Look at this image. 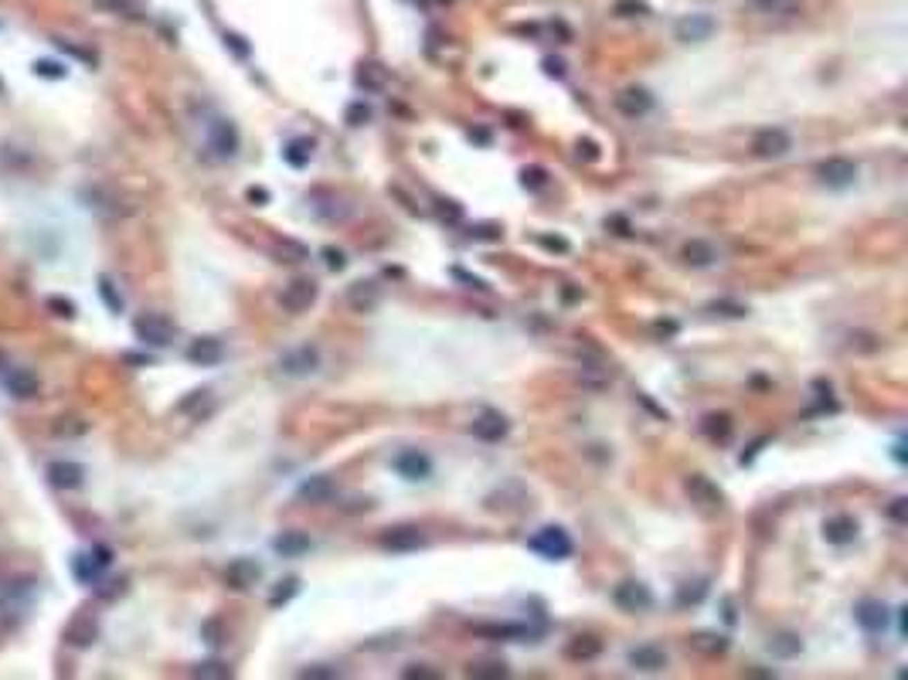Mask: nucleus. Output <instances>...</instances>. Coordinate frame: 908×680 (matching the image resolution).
I'll list each match as a JSON object with an SVG mask.
<instances>
[{"instance_id":"1","label":"nucleus","mask_w":908,"mask_h":680,"mask_svg":"<svg viewBox=\"0 0 908 680\" xmlns=\"http://www.w3.org/2000/svg\"><path fill=\"white\" fill-rule=\"evenodd\" d=\"M133 333L147 344V347H170L174 337H177V327L160 317V313H143L133 320Z\"/></svg>"},{"instance_id":"2","label":"nucleus","mask_w":908,"mask_h":680,"mask_svg":"<svg viewBox=\"0 0 908 680\" xmlns=\"http://www.w3.org/2000/svg\"><path fill=\"white\" fill-rule=\"evenodd\" d=\"M528 548L551 561H562L572 555V537H568V531H562V527L551 524V527H541V531H537L535 537L528 541Z\"/></svg>"},{"instance_id":"3","label":"nucleus","mask_w":908,"mask_h":680,"mask_svg":"<svg viewBox=\"0 0 908 680\" xmlns=\"http://www.w3.org/2000/svg\"><path fill=\"white\" fill-rule=\"evenodd\" d=\"M684 490H687L691 504H698V507H701L704 514H718V511L725 507V493L718 490V483H711L707 477H701V473L687 477Z\"/></svg>"},{"instance_id":"4","label":"nucleus","mask_w":908,"mask_h":680,"mask_svg":"<svg viewBox=\"0 0 908 680\" xmlns=\"http://www.w3.org/2000/svg\"><path fill=\"white\" fill-rule=\"evenodd\" d=\"M793 150V136L779 129V126H769V129H759L755 140H752V154L762 157V160H776V157H786Z\"/></svg>"},{"instance_id":"5","label":"nucleus","mask_w":908,"mask_h":680,"mask_svg":"<svg viewBox=\"0 0 908 680\" xmlns=\"http://www.w3.org/2000/svg\"><path fill=\"white\" fill-rule=\"evenodd\" d=\"M279 303H283V310H286V313H303V310H310V306L317 303V282L306 279V276L293 279L286 289H283Z\"/></svg>"},{"instance_id":"6","label":"nucleus","mask_w":908,"mask_h":680,"mask_svg":"<svg viewBox=\"0 0 908 680\" xmlns=\"http://www.w3.org/2000/svg\"><path fill=\"white\" fill-rule=\"evenodd\" d=\"M817 177L824 181L826 187H851L854 181H858V163L854 160H844V157H830V160H824L820 167H817Z\"/></svg>"},{"instance_id":"7","label":"nucleus","mask_w":908,"mask_h":680,"mask_svg":"<svg viewBox=\"0 0 908 680\" xmlns=\"http://www.w3.org/2000/svg\"><path fill=\"white\" fill-rule=\"evenodd\" d=\"M279 367H283V374H289V378H306V374H313V371L320 367V351H317L313 344H303V347L283 354Z\"/></svg>"},{"instance_id":"8","label":"nucleus","mask_w":908,"mask_h":680,"mask_svg":"<svg viewBox=\"0 0 908 680\" xmlns=\"http://www.w3.org/2000/svg\"><path fill=\"white\" fill-rule=\"evenodd\" d=\"M422 544H425V534H422L418 527H412V524L388 527V531L381 534V548H388V551H418Z\"/></svg>"},{"instance_id":"9","label":"nucleus","mask_w":908,"mask_h":680,"mask_svg":"<svg viewBox=\"0 0 908 680\" xmlns=\"http://www.w3.org/2000/svg\"><path fill=\"white\" fill-rule=\"evenodd\" d=\"M613 599H616V605H620L622 612H643V609L654 605V596H650V589H647L643 582H622V585H616Z\"/></svg>"},{"instance_id":"10","label":"nucleus","mask_w":908,"mask_h":680,"mask_svg":"<svg viewBox=\"0 0 908 680\" xmlns=\"http://www.w3.org/2000/svg\"><path fill=\"white\" fill-rule=\"evenodd\" d=\"M854 619L864 626L867 633H884L891 612H888V605H884L881 599H861L858 602V609H854Z\"/></svg>"},{"instance_id":"11","label":"nucleus","mask_w":908,"mask_h":680,"mask_svg":"<svg viewBox=\"0 0 908 680\" xmlns=\"http://www.w3.org/2000/svg\"><path fill=\"white\" fill-rule=\"evenodd\" d=\"M395 470H398V477H405V480H429L432 477V459L425 456V452H418V449H405V452H398V459H395Z\"/></svg>"},{"instance_id":"12","label":"nucleus","mask_w":908,"mask_h":680,"mask_svg":"<svg viewBox=\"0 0 908 680\" xmlns=\"http://www.w3.org/2000/svg\"><path fill=\"white\" fill-rule=\"evenodd\" d=\"M616 109H620L622 116H629V120H636V116H647V113L654 109V95H650L647 89H640V85H633V89H622L620 95H616Z\"/></svg>"},{"instance_id":"13","label":"nucleus","mask_w":908,"mask_h":680,"mask_svg":"<svg viewBox=\"0 0 908 680\" xmlns=\"http://www.w3.org/2000/svg\"><path fill=\"white\" fill-rule=\"evenodd\" d=\"M854 537H858V520L851 517V514H837V517L824 520V541L826 544L844 548V544H851Z\"/></svg>"},{"instance_id":"14","label":"nucleus","mask_w":908,"mask_h":680,"mask_svg":"<svg viewBox=\"0 0 908 680\" xmlns=\"http://www.w3.org/2000/svg\"><path fill=\"white\" fill-rule=\"evenodd\" d=\"M470 429H473V436H476V439L500 442L503 436H507V419H503L500 412H490V408H487V412H480V415L473 419V425H470Z\"/></svg>"},{"instance_id":"15","label":"nucleus","mask_w":908,"mask_h":680,"mask_svg":"<svg viewBox=\"0 0 908 680\" xmlns=\"http://www.w3.org/2000/svg\"><path fill=\"white\" fill-rule=\"evenodd\" d=\"M221 358H225V347H221L218 337H198V340H191V347H187V360L198 364V367H214Z\"/></svg>"},{"instance_id":"16","label":"nucleus","mask_w":908,"mask_h":680,"mask_svg":"<svg viewBox=\"0 0 908 680\" xmlns=\"http://www.w3.org/2000/svg\"><path fill=\"white\" fill-rule=\"evenodd\" d=\"M259 578H262V564H259V561H252V558L232 561V564H228V571H225V582H228L232 589H252Z\"/></svg>"},{"instance_id":"17","label":"nucleus","mask_w":908,"mask_h":680,"mask_svg":"<svg viewBox=\"0 0 908 680\" xmlns=\"http://www.w3.org/2000/svg\"><path fill=\"white\" fill-rule=\"evenodd\" d=\"M48 483L58 490H75V486H82V466L68 463V459H55V463H48Z\"/></svg>"},{"instance_id":"18","label":"nucleus","mask_w":908,"mask_h":680,"mask_svg":"<svg viewBox=\"0 0 908 680\" xmlns=\"http://www.w3.org/2000/svg\"><path fill=\"white\" fill-rule=\"evenodd\" d=\"M714 35V21L707 17V14H691V17H684V21H677V38L680 41H707Z\"/></svg>"},{"instance_id":"19","label":"nucleus","mask_w":908,"mask_h":680,"mask_svg":"<svg viewBox=\"0 0 908 680\" xmlns=\"http://www.w3.org/2000/svg\"><path fill=\"white\" fill-rule=\"evenodd\" d=\"M378 300H381V286H378V282H354V286L347 289V303H351V310H358V313H371L374 306H378Z\"/></svg>"},{"instance_id":"20","label":"nucleus","mask_w":908,"mask_h":680,"mask_svg":"<svg viewBox=\"0 0 908 680\" xmlns=\"http://www.w3.org/2000/svg\"><path fill=\"white\" fill-rule=\"evenodd\" d=\"M211 147H214L218 157H232L239 150V129L228 120H218L211 126Z\"/></svg>"},{"instance_id":"21","label":"nucleus","mask_w":908,"mask_h":680,"mask_svg":"<svg viewBox=\"0 0 908 680\" xmlns=\"http://www.w3.org/2000/svg\"><path fill=\"white\" fill-rule=\"evenodd\" d=\"M629 663H633L636 670L657 674V670H663V667H667V653H663V650H657V646H636V650H629Z\"/></svg>"},{"instance_id":"22","label":"nucleus","mask_w":908,"mask_h":680,"mask_svg":"<svg viewBox=\"0 0 908 680\" xmlns=\"http://www.w3.org/2000/svg\"><path fill=\"white\" fill-rule=\"evenodd\" d=\"M95 636H99V626H95L92 616H75L68 623V630H65V643L68 646H89Z\"/></svg>"},{"instance_id":"23","label":"nucleus","mask_w":908,"mask_h":680,"mask_svg":"<svg viewBox=\"0 0 908 680\" xmlns=\"http://www.w3.org/2000/svg\"><path fill=\"white\" fill-rule=\"evenodd\" d=\"M337 486H333L331 477H310V480L299 483V500H310V504H327Z\"/></svg>"},{"instance_id":"24","label":"nucleus","mask_w":908,"mask_h":680,"mask_svg":"<svg viewBox=\"0 0 908 680\" xmlns=\"http://www.w3.org/2000/svg\"><path fill=\"white\" fill-rule=\"evenodd\" d=\"M272 548H276L283 558H299V555L310 551V537L299 534V531H283V534L272 541Z\"/></svg>"},{"instance_id":"25","label":"nucleus","mask_w":908,"mask_h":680,"mask_svg":"<svg viewBox=\"0 0 908 680\" xmlns=\"http://www.w3.org/2000/svg\"><path fill=\"white\" fill-rule=\"evenodd\" d=\"M283 157H286L289 167H306L310 157H313V140L310 136H293L283 147Z\"/></svg>"},{"instance_id":"26","label":"nucleus","mask_w":908,"mask_h":680,"mask_svg":"<svg viewBox=\"0 0 908 680\" xmlns=\"http://www.w3.org/2000/svg\"><path fill=\"white\" fill-rule=\"evenodd\" d=\"M358 85H361L364 92H381V89L388 85V72H384L378 62H361V68H358Z\"/></svg>"},{"instance_id":"27","label":"nucleus","mask_w":908,"mask_h":680,"mask_svg":"<svg viewBox=\"0 0 908 680\" xmlns=\"http://www.w3.org/2000/svg\"><path fill=\"white\" fill-rule=\"evenodd\" d=\"M680 259H684L687 266H694V269H704V266H711V262H714L718 255H714V248H711L707 241L694 239V241H687V245H684Z\"/></svg>"},{"instance_id":"28","label":"nucleus","mask_w":908,"mask_h":680,"mask_svg":"<svg viewBox=\"0 0 908 680\" xmlns=\"http://www.w3.org/2000/svg\"><path fill=\"white\" fill-rule=\"evenodd\" d=\"M7 392H10L14 398H31V395L38 392V378H35L31 371H10V374H7Z\"/></svg>"},{"instance_id":"29","label":"nucleus","mask_w":908,"mask_h":680,"mask_svg":"<svg viewBox=\"0 0 908 680\" xmlns=\"http://www.w3.org/2000/svg\"><path fill=\"white\" fill-rule=\"evenodd\" d=\"M272 252L279 255V262H306V259H310L306 245H303V241H293V239L276 241V245H272Z\"/></svg>"},{"instance_id":"30","label":"nucleus","mask_w":908,"mask_h":680,"mask_svg":"<svg viewBox=\"0 0 908 680\" xmlns=\"http://www.w3.org/2000/svg\"><path fill=\"white\" fill-rule=\"evenodd\" d=\"M599 650H602V643L595 636H575L568 643V656H575V660H592V656H599Z\"/></svg>"},{"instance_id":"31","label":"nucleus","mask_w":908,"mask_h":680,"mask_svg":"<svg viewBox=\"0 0 908 680\" xmlns=\"http://www.w3.org/2000/svg\"><path fill=\"white\" fill-rule=\"evenodd\" d=\"M769 650H772L776 656H796V653L803 650V643H799V636H793V633H776V636L769 640Z\"/></svg>"},{"instance_id":"32","label":"nucleus","mask_w":908,"mask_h":680,"mask_svg":"<svg viewBox=\"0 0 908 680\" xmlns=\"http://www.w3.org/2000/svg\"><path fill=\"white\" fill-rule=\"evenodd\" d=\"M704 592H707V582H704V578L687 582V585H680V592H677V605H680V609H684V605H698V602L704 599Z\"/></svg>"},{"instance_id":"33","label":"nucleus","mask_w":908,"mask_h":680,"mask_svg":"<svg viewBox=\"0 0 908 680\" xmlns=\"http://www.w3.org/2000/svg\"><path fill=\"white\" fill-rule=\"evenodd\" d=\"M704 432H707L711 439L725 442L732 436V419H728V415H707V419H704Z\"/></svg>"},{"instance_id":"34","label":"nucleus","mask_w":908,"mask_h":680,"mask_svg":"<svg viewBox=\"0 0 908 680\" xmlns=\"http://www.w3.org/2000/svg\"><path fill=\"white\" fill-rule=\"evenodd\" d=\"M707 310H711V313H721V317H732V320L748 317V306H745V303H735V300H718V303H711Z\"/></svg>"},{"instance_id":"35","label":"nucleus","mask_w":908,"mask_h":680,"mask_svg":"<svg viewBox=\"0 0 908 680\" xmlns=\"http://www.w3.org/2000/svg\"><path fill=\"white\" fill-rule=\"evenodd\" d=\"M691 646H694V650H701V653H711V656H714V653H725V646H728V643H725V636H711V633H701V636H694V640H691Z\"/></svg>"},{"instance_id":"36","label":"nucleus","mask_w":908,"mask_h":680,"mask_svg":"<svg viewBox=\"0 0 908 680\" xmlns=\"http://www.w3.org/2000/svg\"><path fill=\"white\" fill-rule=\"evenodd\" d=\"M476 633H480V636H514V640L528 636L524 626H510V623H503V626H476Z\"/></svg>"},{"instance_id":"37","label":"nucleus","mask_w":908,"mask_h":680,"mask_svg":"<svg viewBox=\"0 0 908 680\" xmlns=\"http://www.w3.org/2000/svg\"><path fill=\"white\" fill-rule=\"evenodd\" d=\"M344 120H347V126H364V122L371 120V106H368V102H351L347 113H344Z\"/></svg>"},{"instance_id":"38","label":"nucleus","mask_w":908,"mask_h":680,"mask_svg":"<svg viewBox=\"0 0 908 680\" xmlns=\"http://www.w3.org/2000/svg\"><path fill=\"white\" fill-rule=\"evenodd\" d=\"M296 592H299V578H286V582H279V589L269 596V605H283V602H289Z\"/></svg>"},{"instance_id":"39","label":"nucleus","mask_w":908,"mask_h":680,"mask_svg":"<svg viewBox=\"0 0 908 680\" xmlns=\"http://www.w3.org/2000/svg\"><path fill=\"white\" fill-rule=\"evenodd\" d=\"M521 184H524L528 191H541V187L548 184V174H544V167H528V170L521 174Z\"/></svg>"},{"instance_id":"40","label":"nucleus","mask_w":908,"mask_h":680,"mask_svg":"<svg viewBox=\"0 0 908 680\" xmlns=\"http://www.w3.org/2000/svg\"><path fill=\"white\" fill-rule=\"evenodd\" d=\"M35 72H38L41 79H65V65H62V62H51V58L35 62Z\"/></svg>"},{"instance_id":"41","label":"nucleus","mask_w":908,"mask_h":680,"mask_svg":"<svg viewBox=\"0 0 908 680\" xmlns=\"http://www.w3.org/2000/svg\"><path fill=\"white\" fill-rule=\"evenodd\" d=\"M99 10H106V14H129V10H136V0H92Z\"/></svg>"},{"instance_id":"42","label":"nucleus","mask_w":908,"mask_h":680,"mask_svg":"<svg viewBox=\"0 0 908 680\" xmlns=\"http://www.w3.org/2000/svg\"><path fill=\"white\" fill-rule=\"evenodd\" d=\"M99 293H102V300L113 306V313H123V296L113 289V282H109V279H99Z\"/></svg>"},{"instance_id":"43","label":"nucleus","mask_w":908,"mask_h":680,"mask_svg":"<svg viewBox=\"0 0 908 680\" xmlns=\"http://www.w3.org/2000/svg\"><path fill=\"white\" fill-rule=\"evenodd\" d=\"M194 677H232V670L225 663H218V660H207L201 667H194Z\"/></svg>"},{"instance_id":"44","label":"nucleus","mask_w":908,"mask_h":680,"mask_svg":"<svg viewBox=\"0 0 908 680\" xmlns=\"http://www.w3.org/2000/svg\"><path fill=\"white\" fill-rule=\"evenodd\" d=\"M616 14H622V17H640V14H647V3H640V0H620L616 3Z\"/></svg>"},{"instance_id":"45","label":"nucleus","mask_w":908,"mask_h":680,"mask_svg":"<svg viewBox=\"0 0 908 680\" xmlns=\"http://www.w3.org/2000/svg\"><path fill=\"white\" fill-rule=\"evenodd\" d=\"M453 276L459 282H466L470 289H480V293H487V289H490V286H487L483 279H476V276H470V273H463V269H453Z\"/></svg>"},{"instance_id":"46","label":"nucleus","mask_w":908,"mask_h":680,"mask_svg":"<svg viewBox=\"0 0 908 680\" xmlns=\"http://www.w3.org/2000/svg\"><path fill=\"white\" fill-rule=\"evenodd\" d=\"M324 259H327V266H331V269H337V273L347 266V259H344V252H340V248H324Z\"/></svg>"},{"instance_id":"47","label":"nucleus","mask_w":908,"mask_h":680,"mask_svg":"<svg viewBox=\"0 0 908 680\" xmlns=\"http://www.w3.org/2000/svg\"><path fill=\"white\" fill-rule=\"evenodd\" d=\"M470 235H473V239H487V241H497V239H500V228H497V225H476V228H473Z\"/></svg>"},{"instance_id":"48","label":"nucleus","mask_w":908,"mask_h":680,"mask_svg":"<svg viewBox=\"0 0 908 680\" xmlns=\"http://www.w3.org/2000/svg\"><path fill=\"white\" fill-rule=\"evenodd\" d=\"M888 514H891V517L898 520V524H905V520H908V500H905V497L891 500V511H888Z\"/></svg>"},{"instance_id":"49","label":"nucleus","mask_w":908,"mask_h":680,"mask_svg":"<svg viewBox=\"0 0 908 680\" xmlns=\"http://www.w3.org/2000/svg\"><path fill=\"white\" fill-rule=\"evenodd\" d=\"M578 157H585V160H595V157H599V147H595L592 140H578Z\"/></svg>"},{"instance_id":"50","label":"nucleus","mask_w":908,"mask_h":680,"mask_svg":"<svg viewBox=\"0 0 908 680\" xmlns=\"http://www.w3.org/2000/svg\"><path fill=\"white\" fill-rule=\"evenodd\" d=\"M439 218H450V221H459V208L453 201H439Z\"/></svg>"},{"instance_id":"51","label":"nucleus","mask_w":908,"mask_h":680,"mask_svg":"<svg viewBox=\"0 0 908 680\" xmlns=\"http://www.w3.org/2000/svg\"><path fill=\"white\" fill-rule=\"evenodd\" d=\"M541 245H544V248H555V252H568V241H565V239H551V235H541Z\"/></svg>"},{"instance_id":"52","label":"nucleus","mask_w":908,"mask_h":680,"mask_svg":"<svg viewBox=\"0 0 908 680\" xmlns=\"http://www.w3.org/2000/svg\"><path fill=\"white\" fill-rule=\"evenodd\" d=\"M225 41L235 48V55H242V58L248 55V44H242V38H239V35H225Z\"/></svg>"},{"instance_id":"53","label":"nucleus","mask_w":908,"mask_h":680,"mask_svg":"<svg viewBox=\"0 0 908 680\" xmlns=\"http://www.w3.org/2000/svg\"><path fill=\"white\" fill-rule=\"evenodd\" d=\"M544 72H548V75H555V79H562V75H565L562 62H555V58H548V62H544Z\"/></svg>"},{"instance_id":"54","label":"nucleus","mask_w":908,"mask_h":680,"mask_svg":"<svg viewBox=\"0 0 908 680\" xmlns=\"http://www.w3.org/2000/svg\"><path fill=\"white\" fill-rule=\"evenodd\" d=\"M470 674H473V677H503L507 670H503V667H490V670H470Z\"/></svg>"},{"instance_id":"55","label":"nucleus","mask_w":908,"mask_h":680,"mask_svg":"<svg viewBox=\"0 0 908 680\" xmlns=\"http://www.w3.org/2000/svg\"><path fill=\"white\" fill-rule=\"evenodd\" d=\"M337 670H320V667H310V670H303V677H333Z\"/></svg>"},{"instance_id":"56","label":"nucleus","mask_w":908,"mask_h":680,"mask_svg":"<svg viewBox=\"0 0 908 680\" xmlns=\"http://www.w3.org/2000/svg\"><path fill=\"white\" fill-rule=\"evenodd\" d=\"M248 201H259V204H266V201H269V194H266L262 187H252V191H248Z\"/></svg>"},{"instance_id":"57","label":"nucleus","mask_w":908,"mask_h":680,"mask_svg":"<svg viewBox=\"0 0 908 680\" xmlns=\"http://www.w3.org/2000/svg\"><path fill=\"white\" fill-rule=\"evenodd\" d=\"M405 677H436V674H432V670H415V667H409Z\"/></svg>"},{"instance_id":"58","label":"nucleus","mask_w":908,"mask_h":680,"mask_svg":"<svg viewBox=\"0 0 908 680\" xmlns=\"http://www.w3.org/2000/svg\"><path fill=\"white\" fill-rule=\"evenodd\" d=\"M762 3H772V0H762Z\"/></svg>"}]
</instances>
